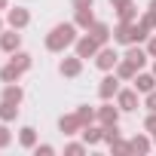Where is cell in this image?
Instances as JSON below:
<instances>
[{
  "label": "cell",
  "instance_id": "1",
  "mask_svg": "<svg viewBox=\"0 0 156 156\" xmlns=\"http://www.w3.org/2000/svg\"><path fill=\"white\" fill-rule=\"evenodd\" d=\"M73 43H76V25H70V22L55 25V28L49 31V37H46V49H49V52H64V49L73 46Z\"/></svg>",
  "mask_w": 156,
  "mask_h": 156
},
{
  "label": "cell",
  "instance_id": "2",
  "mask_svg": "<svg viewBox=\"0 0 156 156\" xmlns=\"http://www.w3.org/2000/svg\"><path fill=\"white\" fill-rule=\"evenodd\" d=\"M113 37H116V43L132 46V43H141V40L147 37V28H144L141 22H138V25H135V22H119V28H116Z\"/></svg>",
  "mask_w": 156,
  "mask_h": 156
},
{
  "label": "cell",
  "instance_id": "3",
  "mask_svg": "<svg viewBox=\"0 0 156 156\" xmlns=\"http://www.w3.org/2000/svg\"><path fill=\"white\" fill-rule=\"evenodd\" d=\"M28 67H31V55H28V52H12V61H9L3 70H0V76H3L6 83H16Z\"/></svg>",
  "mask_w": 156,
  "mask_h": 156
},
{
  "label": "cell",
  "instance_id": "4",
  "mask_svg": "<svg viewBox=\"0 0 156 156\" xmlns=\"http://www.w3.org/2000/svg\"><path fill=\"white\" fill-rule=\"evenodd\" d=\"M98 49H101V43L92 34H86V37L76 40V55H80V58H92V55H98Z\"/></svg>",
  "mask_w": 156,
  "mask_h": 156
},
{
  "label": "cell",
  "instance_id": "5",
  "mask_svg": "<svg viewBox=\"0 0 156 156\" xmlns=\"http://www.w3.org/2000/svg\"><path fill=\"white\" fill-rule=\"evenodd\" d=\"M95 64H98L101 70H110V67H116V64H119V55H116V49H98V55H95Z\"/></svg>",
  "mask_w": 156,
  "mask_h": 156
},
{
  "label": "cell",
  "instance_id": "6",
  "mask_svg": "<svg viewBox=\"0 0 156 156\" xmlns=\"http://www.w3.org/2000/svg\"><path fill=\"white\" fill-rule=\"evenodd\" d=\"M98 95H101L104 101H110L113 95H119V80H116L113 73H110V76H104V80H101V86H98Z\"/></svg>",
  "mask_w": 156,
  "mask_h": 156
},
{
  "label": "cell",
  "instance_id": "7",
  "mask_svg": "<svg viewBox=\"0 0 156 156\" xmlns=\"http://www.w3.org/2000/svg\"><path fill=\"white\" fill-rule=\"evenodd\" d=\"M6 19H9V25H12L16 31H22V28H25V25L31 22V16H28V9H22V6H16V9H9V16H6Z\"/></svg>",
  "mask_w": 156,
  "mask_h": 156
},
{
  "label": "cell",
  "instance_id": "8",
  "mask_svg": "<svg viewBox=\"0 0 156 156\" xmlns=\"http://www.w3.org/2000/svg\"><path fill=\"white\" fill-rule=\"evenodd\" d=\"M19 43H22V34L12 28V31H6L3 37H0V49H6V52H16L19 49Z\"/></svg>",
  "mask_w": 156,
  "mask_h": 156
},
{
  "label": "cell",
  "instance_id": "9",
  "mask_svg": "<svg viewBox=\"0 0 156 156\" xmlns=\"http://www.w3.org/2000/svg\"><path fill=\"white\" fill-rule=\"evenodd\" d=\"M58 70H61L64 76H76V73H80V70H83V58H80V55H76V58H64Z\"/></svg>",
  "mask_w": 156,
  "mask_h": 156
},
{
  "label": "cell",
  "instance_id": "10",
  "mask_svg": "<svg viewBox=\"0 0 156 156\" xmlns=\"http://www.w3.org/2000/svg\"><path fill=\"white\" fill-rule=\"evenodd\" d=\"M135 107H138V89L119 92V110H135Z\"/></svg>",
  "mask_w": 156,
  "mask_h": 156
},
{
  "label": "cell",
  "instance_id": "11",
  "mask_svg": "<svg viewBox=\"0 0 156 156\" xmlns=\"http://www.w3.org/2000/svg\"><path fill=\"white\" fill-rule=\"evenodd\" d=\"M98 119H101V126H116V119H119V110H116L113 104H104V107L98 110Z\"/></svg>",
  "mask_w": 156,
  "mask_h": 156
},
{
  "label": "cell",
  "instance_id": "12",
  "mask_svg": "<svg viewBox=\"0 0 156 156\" xmlns=\"http://www.w3.org/2000/svg\"><path fill=\"white\" fill-rule=\"evenodd\" d=\"M153 86H156L153 73H135V89L138 92H153Z\"/></svg>",
  "mask_w": 156,
  "mask_h": 156
},
{
  "label": "cell",
  "instance_id": "13",
  "mask_svg": "<svg viewBox=\"0 0 156 156\" xmlns=\"http://www.w3.org/2000/svg\"><path fill=\"white\" fill-rule=\"evenodd\" d=\"M138 70H141V67H138V64H132L129 58L116 64V76H122V80H135V73H138Z\"/></svg>",
  "mask_w": 156,
  "mask_h": 156
},
{
  "label": "cell",
  "instance_id": "14",
  "mask_svg": "<svg viewBox=\"0 0 156 156\" xmlns=\"http://www.w3.org/2000/svg\"><path fill=\"white\" fill-rule=\"evenodd\" d=\"M58 129H61L64 135H73L76 129H83V122H80V116L73 113V116H61V122H58Z\"/></svg>",
  "mask_w": 156,
  "mask_h": 156
},
{
  "label": "cell",
  "instance_id": "15",
  "mask_svg": "<svg viewBox=\"0 0 156 156\" xmlns=\"http://www.w3.org/2000/svg\"><path fill=\"white\" fill-rule=\"evenodd\" d=\"M89 34H92V37H95L98 43H107V37H110V31H107V25H104V22H92Z\"/></svg>",
  "mask_w": 156,
  "mask_h": 156
},
{
  "label": "cell",
  "instance_id": "16",
  "mask_svg": "<svg viewBox=\"0 0 156 156\" xmlns=\"http://www.w3.org/2000/svg\"><path fill=\"white\" fill-rule=\"evenodd\" d=\"M92 22H95V16H92V9H76V19H73V25H80V28H92Z\"/></svg>",
  "mask_w": 156,
  "mask_h": 156
},
{
  "label": "cell",
  "instance_id": "17",
  "mask_svg": "<svg viewBox=\"0 0 156 156\" xmlns=\"http://www.w3.org/2000/svg\"><path fill=\"white\" fill-rule=\"evenodd\" d=\"M126 58H129L132 64H138V67H144V61H147V52H144V49H138V46L132 43V49L126 52Z\"/></svg>",
  "mask_w": 156,
  "mask_h": 156
},
{
  "label": "cell",
  "instance_id": "18",
  "mask_svg": "<svg viewBox=\"0 0 156 156\" xmlns=\"http://www.w3.org/2000/svg\"><path fill=\"white\" fill-rule=\"evenodd\" d=\"M83 141H86V144L104 141V129H89V126H83Z\"/></svg>",
  "mask_w": 156,
  "mask_h": 156
},
{
  "label": "cell",
  "instance_id": "19",
  "mask_svg": "<svg viewBox=\"0 0 156 156\" xmlns=\"http://www.w3.org/2000/svg\"><path fill=\"white\" fill-rule=\"evenodd\" d=\"M22 98H25V92H22L19 86H6V89H3V101H9V104H19Z\"/></svg>",
  "mask_w": 156,
  "mask_h": 156
},
{
  "label": "cell",
  "instance_id": "20",
  "mask_svg": "<svg viewBox=\"0 0 156 156\" xmlns=\"http://www.w3.org/2000/svg\"><path fill=\"white\" fill-rule=\"evenodd\" d=\"M19 141H22V147H37V132H34L31 126H25L22 135H19Z\"/></svg>",
  "mask_w": 156,
  "mask_h": 156
},
{
  "label": "cell",
  "instance_id": "21",
  "mask_svg": "<svg viewBox=\"0 0 156 156\" xmlns=\"http://www.w3.org/2000/svg\"><path fill=\"white\" fill-rule=\"evenodd\" d=\"M16 113H19V104H9V101H3V104H0V119H3V122L16 119Z\"/></svg>",
  "mask_w": 156,
  "mask_h": 156
},
{
  "label": "cell",
  "instance_id": "22",
  "mask_svg": "<svg viewBox=\"0 0 156 156\" xmlns=\"http://www.w3.org/2000/svg\"><path fill=\"white\" fill-rule=\"evenodd\" d=\"M129 150H132V153H147V150H150V141L138 135V138H132V141H129Z\"/></svg>",
  "mask_w": 156,
  "mask_h": 156
},
{
  "label": "cell",
  "instance_id": "23",
  "mask_svg": "<svg viewBox=\"0 0 156 156\" xmlns=\"http://www.w3.org/2000/svg\"><path fill=\"white\" fill-rule=\"evenodd\" d=\"M119 12V22H135V16H138V9L129 3V6H122V9H116Z\"/></svg>",
  "mask_w": 156,
  "mask_h": 156
},
{
  "label": "cell",
  "instance_id": "24",
  "mask_svg": "<svg viewBox=\"0 0 156 156\" xmlns=\"http://www.w3.org/2000/svg\"><path fill=\"white\" fill-rule=\"evenodd\" d=\"M76 116H80L83 126H89V122L95 119V110H92V107H80V110H76Z\"/></svg>",
  "mask_w": 156,
  "mask_h": 156
},
{
  "label": "cell",
  "instance_id": "25",
  "mask_svg": "<svg viewBox=\"0 0 156 156\" xmlns=\"http://www.w3.org/2000/svg\"><path fill=\"white\" fill-rule=\"evenodd\" d=\"M110 150H113V153H132V150H129V144H126V141H119V138H116V141H110Z\"/></svg>",
  "mask_w": 156,
  "mask_h": 156
},
{
  "label": "cell",
  "instance_id": "26",
  "mask_svg": "<svg viewBox=\"0 0 156 156\" xmlns=\"http://www.w3.org/2000/svg\"><path fill=\"white\" fill-rule=\"evenodd\" d=\"M141 25H144V28H147V31H153V28H156V12H153V9H150V12H147V16H144V19H141Z\"/></svg>",
  "mask_w": 156,
  "mask_h": 156
},
{
  "label": "cell",
  "instance_id": "27",
  "mask_svg": "<svg viewBox=\"0 0 156 156\" xmlns=\"http://www.w3.org/2000/svg\"><path fill=\"white\" fill-rule=\"evenodd\" d=\"M95 0H73V9H92Z\"/></svg>",
  "mask_w": 156,
  "mask_h": 156
},
{
  "label": "cell",
  "instance_id": "28",
  "mask_svg": "<svg viewBox=\"0 0 156 156\" xmlns=\"http://www.w3.org/2000/svg\"><path fill=\"white\" fill-rule=\"evenodd\" d=\"M34 150H37V156H40V153H43V156H49V153H55V147H49V144H37Z\"/></svg>",
  "mask_w": 156,
  "mask_h": 156
},
{
  "label": "cell",
  "instance_id": "29",
  "mask_svg": "<svg viewBox=\"0 0 156 156\" xmlns=\"http://www.w3.org/2000/svg\"><path fill=\"white\" fill-rule=\"evenodd\" d=\"M6 144H9V129L0 126V147H6Z\"/></svg>",
  "mask_w": 156,
  "mask_h": 156
},
{
  "label": "cell",
  "instance_id": "30",
  "mask_svg": "<svg viewBox=\"0 0 156 156\" xmlns=\"http://www.w3.org/2000/svg\"><path fill=\"white\" fill-rule=\"evenodd\" d=\"M144 126H147V132H156V110L147 116V122H144Z\"/></svg>",
  "mask_w": 156,
  "mask_h": 156
},
{
  "label": "cell",
  "instance_id": "31",
  "mask_svg": "<svg viewBox=\"0 0 156 156\" xmlns=\"http://www.w3.org/2000/svg\"><path fill=\"white\" fill-rule=\"evenodd\" d=\"M147 107H150V110H156V89H153V92H147Z\"/></svg>",
  "mask_w": 156,
  "mask_h": 156
},
{
  "label": "cell",
  "instance_id": "32",
  "mask_svg": "<svg viewBox=\"0 0 156 156\" xmlns=\"http://www.w3.org/2000/svg\"><path fill=\"white\" fill-rule=\"evenodd\" d=\"M64 150H67V153H83V150H86V147H83V144H67V147H64Z\"/></svg>",
  "mask_w": 156,
  "mask_h": 156
},
{
  "label": "cell",
  "instance_id": "33",
  "mask_svg": "<svg viewBox=\"0 0 156 156\" xmlns=\"http://www.w3.org/2000/svg\"><path fill=\"white\" fill-rule=\"evenodd\" d=\"M129 3H132V0H110V6H113V9H122V6H129Z\"/></svg>",
  "mask_w": 156,
  "mask_h": 156
},
{
  "label": "cell",
  "instance_id": "34",
  "mask_svg": "<svg viewBox=\"0 0 156 156\" xmlns=\"http://www.w3.org/2000/svg\"><path fill=\"white\" fill-rule=\"evenodd\" d=\"M147 52H150V55H156V37L150 40V46H147Z\"/></svg>",
  "mask_w": 156,
  "mask_h": 156
},
{
  "label": "cell",
  "instance_id": "35",
  "mask_svg": "<svg viewBox=\"0 0 156 156\" xmlns=\"http://www.w3.org/2000/svg\"><path fill=\"white\" fill-rule=\"evenodd\" d=\"M150 9H153V12H156V0H153V3H150Z\"/></svg>",
  "mask_w": 156,
  "mask_h": 156
},
{
  "label": "cell",
  "instance_id": "36",
  "mask_svg": "<svg viewBox=\"0 0 156 156\" xmlns=\"http://www.w3.org/2000/svg\"><path fill=\"white\" fill-rule=\"evenodd\" d=\"M3 6H6V0H0V9H3Z\"/></svg>",
  "mask_w": 156,
  "mask_h": 156
},
{
  "label": "cell",
  "instance_id": "37",
  "mask_svg": "<svg viewBox=\"0 0 156 156\" xmlns=\"http://www.w3.org/2000/svg\"><path fill=\"white\" fill-rule=\"evenodd\" d=\"M0 31H3V19H0Z\"/></svg>",
  "mask_w": 156,
  "mask_h": 156
},
{
  "label": "cell",
  "instance_id": "38",
  "mask_svg": "<svg viewBox=\"0 0 156 156\" xmlns=\"http://www.w3.org/2000/svg\"><path fill=\"white\" fill-rule=\"evenodd\" d=\"M153 73H156V64H153Z\"/></svg>",
  "mask_w": 156,
  "mask_h": 156
},
{
  "label": "cell",
  "instance_id": "39",
  "mask_svg": "<svg viewBox=\"0 0 156 156\" xmlns=\"http://www.w3.org/2000/svg\"><path fill=\"white\" fill-rule=\"evenodd\" d=\"M153 138H156V132H153Z\"/></svg>",
  "mask_w": 156,
  "mask_h": 156
}]
</instances>
